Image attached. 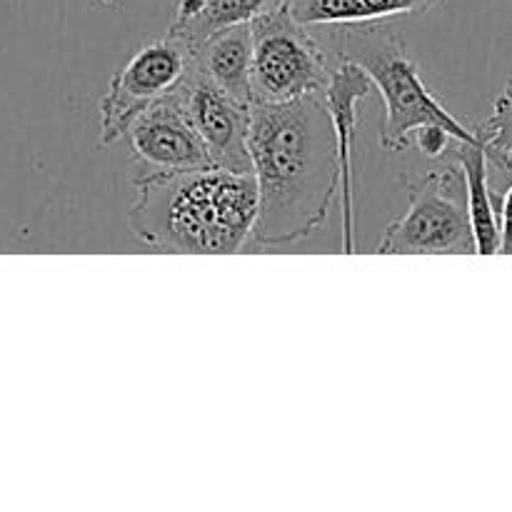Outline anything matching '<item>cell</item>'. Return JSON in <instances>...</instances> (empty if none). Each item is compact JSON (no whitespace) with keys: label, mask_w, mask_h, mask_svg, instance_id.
Instances as JSON below:
<instances>
[{"label":"cell","mask_w":512,"mask_h":512,"mask_svg":"<svg viewBox=\"0 0 512 512\" xmlns=\"http://www.w3.org/2000/svg\"><path fill=\"white\" fill-rule=\"evenodd\" d=\"M253 28V98L260 105H283L323 95L333 78L328 53L298 23L290 5L270 10Z\"/></svg>","instance_id":"5"},{"label":"cell","mask_w":512,"mask_h":512,"mask_svg":"<svg viewBox=\"0 0 512 512\" xmlns=\"http://www.w3.org/2000/svg\"><path fill=\"white\" fill-rule=\"evenodd\" d=\"M373 80L360 65L350 60H340L333 68L328 90L323 93L325 105L330 110L338 140L340 163V213H343V253H355V178H353V143L355 130L360 123V103L373 93Z\"/></svg>","instance_id":"9"},{"label":"cell","mask_w":512,"mask_h":512,"mask_svg":"<svg viewBox=\"0 0 512 512\" xmlns=\"http://www.w3.org/2000/svg\"><path fill=\"white\" fill-rule=\"evenodd\" d=\"M410 205L385 228L375 245L380 255H473L465 175L458 160L428 170L420 178H405Z\"/></svg>","instance_id":"4"},{"label":"cell","mask_w":512,"mask_h":512,"mask_svg":"<svg viewBox=\"0 0 512 512\" xmlns=\"http://www.w3.org/2000/svg\"><path fill=\"white\" fill-rule=\"evenodd\" d=\"M128 225L160 253L230 255L253 245L258 183L253 173L198 168L133 178Z\"/></svg>","instance_id":"2"},{"label":"cell","mask_w":512,"mask_h":512,"mask_svg":"<svg viewBox=\"0 0 512 512\" xmlns=\"http://www.w3.org/2000/svg\"><path fill=\"white\" fill-rule=\"evenodd\" d=\"M413 135H415L413 143L418 145L420 153H425L428 158H440V155H443L450 145L458 143V140H455L448 130L438 128V125H425V128L415 130Z\"/></svg>","instance_id":"15"},{"label":"cell","mask_w":512,"mask_h":512,"mask_svg":"<svg viewBox=\"0 0 512 512\" xmlns=\"http://www.w3.org/2000/svg\"><path fill=\"white\" fill-rule=\"evenodd\" d=\"M500 253L512 255V185L500 198Z\"/></svg>","instance_id":"16"},{"label":"cell","mask_w":512,"mask_h":512,"mask_svg":"<svg viewBox=\"0 0 512 512\" xmlns=\"http://www.w3.org/2000/svg\"><path fill=\"white\" fill-rule=\"evenodd\" d=\"M485 155L500 170H512V78L493 103L488 120L475 128Z\"/></svg>","instance_id":"14"},{"label":"cell","mask_w":512,"mask_h":512,"mask_svg":"<svg viewBox=\"0 0 512 512\" xmlns=\"http://www.w3.org/2000/svg\"><path fill=\"white\" fill-rule=\"evenodd\" d=\"M440 0H288L303 25H370L388 18L425 13Z\"/></svg>","instance_id":"11"},{"label":"cell","mask_w":512,"mask_h":512,"mask_svg":"<svg viewBox=\"0 0 512 512\" xmlns=\"http://www.w3.org/2000/svg\"><path fill=\"white\" fill-rule=\"evenodd\" d=\"M285 3L288 0H203L200 10L188 23L170 25L168 33L183 38L195 50L218 30L233 28V25H250L253 20L263 18L265 13Z\"/></svg>","instance_id":"13"},{"label":"cell","mask_w":512,"mask_h":512,"mask_svg":"<svg viewBox=\"0 0 512 512\" xmlns=\"http://www.w3.org/2000/svg\"><path fill=\"white\" fill-rule=\"evenodd\" d=\"M340 60L360 65L370 75L385 103V123L380 143L390 153H405L415 130L438 125L458 143H480L478 133L465 128L433 95L420 75L418 63L408 55L403 40L385 25H350L340 45Z\"/></svg>","instance_id":"3"},{"label":"cell","mask_w":512,"mask_h":512,"mask_svg":"<svg viewBox=\"0 0 512 512\" xmlns=\"http://www.w3.org/2000/svg\"><path fill=\"white\" fill-rule=\"evenodd\" d=\"M175 98L193 120L195 130L203 138L213 165L235 170V173H253V160L248 148L250 110L228 93L205 78L195 63L190 65L183 83L173 90Z\"/></svg>","instance_id":"8"},{"label":"cell","mask_w":512,"mask_h":512,"mask_svg":"<svg viewBox=\"0 0 512 512\" xmlns=\"http://www.w3.org/2000/svg\"><path fill=\"white\" fill-rule=\"evenodd\" d=\"M455 160L465 175V198H468L475 248L480 255L500 253V218L488 180V155H485L483 145L458 143Z\"/></svg>","instance_id":"12"},{"label":"cell","mask_w":512,"mask_h":512,"mask_svg":"<svg viewBox=\"0 0 512 512\" xmlns=\"http://www.w3.org/2000/svg\"><path fill=\"white\" fill-rule=\"evenodd\" d=\"M193 63L223 93L253 108V28L233 25L218 30L193 50Z\"/></svg>","instance_id":"10"},{"label":"cell","mask_w":512,"mask_h":512,"mask_svg":"<svg viewBox=\"0 0 512 512\" xmlns=\"http://www.w3.org/2000/svg\"><path fill=\"white\" fill-rule=\"evenodd\" d=\"M193 65V48L183 38L165 33L160 40L143 45L120 73L110 80L108 93L100 98V145L125 138L130 123L143 110L173 93Z\"/></svg>","instance_id":"6"},{"label":"cell","mask_w":512,"mask_h":512,"mask_svg":"<svg viewBox=\"0 0 512 512\" xmlns=\"http://www.w3.org/2000/svg\"><path fill=\"white\" fill-rule=\"evenodd\" d=\"M248 148L258 183L253 245L280 248L318 233L340 190L338 140L323 95L255 103Z\"/></svg>","instance_id":"1"},{"label":"cell","mask_w":512,"mask_h":512,"mask_svg":"<svg viewBox=\"0 0 512 512\" xmlns=\"http://www.w3.org/2000/svg\"><path fill=\"white\" fill-rule=\"evenodd\" d=\"M125 140L138 175H168L213 165L203 138L175 93L143 110L130 123Z\"/></svg>","instance_id":"7"}]
</instances>
